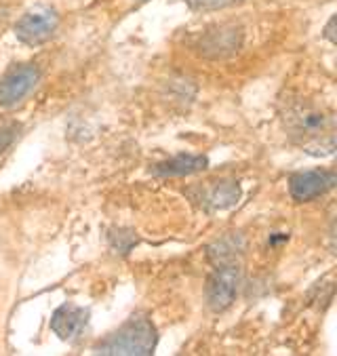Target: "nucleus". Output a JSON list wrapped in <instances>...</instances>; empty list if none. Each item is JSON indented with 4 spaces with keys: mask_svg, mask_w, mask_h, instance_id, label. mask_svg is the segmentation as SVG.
I'll use <instances>...</instances> for the list:
<instances>
[{
    "mask_svg": "<svg viewBox=\"0 0 337 356\" xmlns=\"http://www.w3.org/2000/svg\"><path fill=\"white\" fill-rule=\"evenodd\" d=\"M287 137L306 154L324 159L337 148L335 116L308 99H289L281 112Z\"/></svg>",
    "mask_w": 337,
    "mask_h": 356,
    "instance_id": "nucleus-1",
    "label": "nucleus"
},
{
    "mask_svg": "<svg viewBox=\"0 0 337 356\" xmlns=\"http://www.w3.org/2000/svg\"><path fill=\"white\" fill-rule=\"evenodd\" d=\"M158 346V331L146 316H133L106 339L95 343L93 352L104 356H150Z\"/></svg>",
    "mask_w": 337,
    "mask_h": 356,
    "instance_id": "nucleus-2",
    "label": "nucleus"
},
{
    "mask_svg": "<svg viewBox=\"0 0 337 356\" xmlns=\"http://www.w3.org/2000/svg\"><path fill=\"white\" fill-rule=\"evenodd\" d=\"M243 280V268L240 261H228V264H215V270L207 278V306L213 312H224L228 310L240 289Z\"/></svg>",
    "mask_w": 337,
    "mask_h": 356,
    "instance_id": "nucleus-3",
    "label": "nucleus"
},
{
    "mask_svg": "<svg viewBox=\"0 0 337 356\" xmlns=\"http://www.w3.org/2000/svg\"><path fill=\"white\" fill-rule=\"evenodd\" d=\"M59 28V15L51 7H36L24 13L15 24V36L28 47H40L49 42Z\"/></svg>",
    "mask_w": 337,
    "mask_h": 356,
    "instance_id": "nucleus-4",
    "label": "nucleus"
},
{
    "mask_svg": "<svg viewBox=\"0 0 337 356\" xmlns=\"http://www.w3.org/2000/svg\"><path fill=\"white\" fill-rule=\"evenodd\" d=\"M40 83V70L34 63H17L0 76V106L13 108L22 104Z\"/></svg>",
    "mask_w": 337,
    "mask_h": 356,
    "instance_id": "nucleus-5",
    "label": "nucleus"
},
{
    "mask_svg": "<svg viewBox=\"0 0 337 356\" xmlns=\"http://www.w3.org/2000/svg\"><path fill=\"white\" fill-rule=\"evenodd\" d=\"M337 184V175L327 169L299 171L289 177V194L295 202H310L331 192Z\"/></svg>",
    "mask_w": 337,
    "mask_h": 356,
    "instance_id": "nucleus-6",
    "label": "nucleus"
},
{
    "mask_svg": "<svg viewBox=\"0 0 337 356\" xmlns=\"http://www.w3.org/2000/svg\"><path fill=\"white\" fill-rule=\"evenodd\" d=\"M91 318V312L83 306H76L72 302L61 304L53 316H51V331L63 339V341H74L83 335Z\"/></svg>",
    "mask_w": 337,
    "mask_h": 356,
    "instance_id": "nucleus-7",
    "label": "nucleus"
},
{
    "mask_svg": "<svg viewBox=\"0 0 337 356\" xmlns=\"http://www.w3.org/2000/svg\"><path fill=\"white\" fill-rule=\"evenodd\" d=\"M243 34L236 28H217L200 40V53L205 57H226L238 51Z\"/></svg>",
    "mask_w": 337,
    "mask_h": 356,
    "instance_id": "nucleus-8",
    "label": "nucleus"
},
{
    "mask_svg": "<svg viewBox=\"0 0 337 356\" xmlns=\"http://www.w3.org/2000/svg\"><path fill=\"white\" fill-rule=\"evenodd\" d=\"M209 167L207 156H194V154H179L175 159H169L165 163H158L152 167V173L158 177H183L194 175Z\"/></svg>",
    "mask_w": 337,
    "mask_h": 356,
    "instance_id": "nucleus-9",
    "label": "nucleus"
},
{
    "mask_svg": "<svg viewBox=\"0 0 337 356\" xmlns=\"http://www.w3.org/2000/svg\"><path fill=\"white\" fill-rule=\"evenodd\" d=\"M238 198H240L238 181L224 179V181H215L209 190L202 192V207L207 211H224L234 207Z\"/></svg>",
    "mask_w": 337,
    "mask_h": 356,
    "instance_id": "nucleus-10",
    "label": "nucleus"
},
{
    "mask_svg": "<svg viewBox=\"0 0 337 356\" xmlns=\"http://www.w3.org/2000/svg\"><path fill=\"white\" fill-rule=\"evenodd\" d=\"M245 251V238L238 234H230L220 238L207 249V255L211 264H228V261H240V255Z\"/></svg>",
    "mask_w": 337,
    "mask_h": 356,
    "instance_id": "nucleus-11",
    "label": "nucleus"
},
{
    "mask_svg": "<svg viewBox=\"0 0 337 356\" xmlns=\"http://www.w3.org/2000/svg\"><path fill=\"white\" fill-rule=\"evenodd\" d=\"M108 241H110L112 251H116L120 255H126L135 245H138V236H135V232L133 230H122V228L110 230Z\"/></svg>",
    "mask_w": 337,
    "mask_h": 356,
    "instance_id": "nucleus-12",
    "label": "nucleus"
},
{
    "mask_svg": "<svg viewBox=\"0 0 337 356\" xmlns=\"http://www.w3.org/2000/svg\"><path fill=\"white\" fill-rule=\"evenodd\" d=\"M183 3L192 9V11H200V13H209V11H220L226 7H232L240 0H183Z\"/></svg>",
    "mask_w": 337,
    "mask_h": 356,
    "instance_id": "nucleus-13",
    "label": "nucleus"
},
{
    "mask_svg": "<svg viewBox=\"0 0 337 356\" xmlns=\"http://www.w3.org/2000/svg\"><path fill=\"white\" fill-rule=\"evenodd\" d=\"M19 131H22V124H17V122L0 124V156L15 144V139L19 137Z\"/></svg>",
    "mask_w": 337,
    "mask_h": 356,
    "instance_id": "nucleus-14",
    "label": "nucleus"
},
{
    "mask_svg": "<svg viewBox=\"0 0 337 356\" xmlns=\"http://www.w3.org/2000/svg\"><path fill=\"white\" fill-rule=\"evenodd\" d=\"M324 38H327L331 44H335V42H337V38H335V17H331V19H329V24L324 26Z\"/></svg>",
    "mask_w": 337,
    "mask_h": 356,
    "instance_id": "nucleus-15",
    "label": "nucleus"
},
{
    "mask_svg": "<svg viewBox=\"0 0 337 356\" xmlns=\"http://www.w3.org/2000/svg\"><path fill=\"white\" fill-rule=\"evenodd\" d=\"M135 3H148V0H135Z\"/></svg>",
    "mask_w": 337,
    "mask_h": 356,
    "instance_id": "nucleus-16",
    "label": "nucleus"
}]
</instances>
